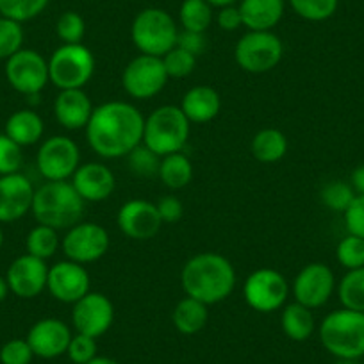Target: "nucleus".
<instances>
[{
	"label": "nucleus",
	"instance_id": "36",
	"mask_svg": "<svg viewBox=\"0 0 364 364\" xmlns=\"http://www.w3.org/2000/svg\"><path fill=\"white\" fill-rule=\"evenodd\" d=\"M23 27L16 20L0 16V59L8 61L23 48Z\"/></svg>",
	"mask_w": 364,
	"mask_h": 364
},
{
	"label": "nucleus",
	"instance_id": "40",
	"mask_svg": "<svg viewBox=\"0 0 364 364\" xmlns=\"http://www.w3.org/2000/svg\"><path fill=\"white\" fill-rule=\"evenodd\" d=\"M55 33L65 45L82 43L84 34H86V22L77 11H65L58 18Z\"/></svg>",
	"mask_w": 364,
	"mask_h": 364
},
{
	"label": "nucleus",
	"instance_id": "6",
	"mask_svg": "<svg viewBox=\"0 0 364 364\" xmlns=\"http://www.w3.org/2000/svg\"><path fill=\"white\" fill-rule=\"evenodd\" d=\"M177 23L164 9L146 8L132 20L131 40L141 54L163 58L177 45Z\"/></svg>",
	"mask_w": 364,
	"mask_h": 364
},
{
	"label": "nucleus",
	"instance_id": "30",
	"mask_svg": "<svg viewBox=\"0 0 364 364\" xmlns=\"http://www.w3.org/2000/svg\"><path fill=\"white\" fill-rule=\"evenodd\" d=\"M336 289L345 309L364 313V268L348 269Z\"/></svg>",
	"mask_w": 364,
	"mask_h": 364
},
{
	"label": "nucleus",
	"instance_id": "14",
	"mask_svg": "<svg viewBox=\"0 0 364 364\" xmlns=\"http://www.w3.org/2000/svg\"><path fill=\"white\" fill-rule=\"evenodd\" d=\"M338 282L332 268L325 262H309L295 275L291 282V293L295 302L318 309L323 307L334 295Z\"/></svg>",
	"mask_w": 364,
	"mask_h": 364
},
{
	"label": "nucleus",
	"instance_id": "31",
	"mask_svg": "<svg viewBox=\"0 0 364 364\" xmlns=\"http://www.w3.org/2000/svg\"><path fill=\"white\" fill-rule=\"evenodd\" d=\"M178 22L184 31L205 33L213 23V6L208 0H184L178 9Z\"/></svg>",
	"mask_w": 364,
	"mask_h": 364
},
{
	"label": "nucleus",
	"instance_id": "9",
	"mask_svg": "<svg viewBox=\"0 0 364 364\" xmlns=\"http://www.w3.org/2000/svg\"><path fill=\"white\" fill-rule=\"evenodd\" d=\"M291 293L288 279L275 268H257L245 279L243 299L250 309L261 314L282 309Z\"/></svg>",
	"mask_w": 364,
	"mask_h": 364
},
{
	"label": "nucleus",
	"instance_id": "27",
	"mask_svg": "<svg viewBox=\"0 0 364 364\" xmlns=\"http://www.w3.org/2000/svg\"><path fill=\"white\" fill-rule=\"evenodd\" d=\"M252 156L259 161V163L272 164L281 161L282 157L288 154V138L282 131L273 127L261 129L255 132L250 143Z\"/></svg>",
	"mask_w": 364,
	"mask_h": 364
},
{
	"label": "nucleus",
	"instance_id": "22",
	"mask_svg": "<svg viewBox=\"0 0 364 364\" xmlns=\"http://www.w3.org/2000/svg\"><path fill=\"white\" fill-rule=\"evenodd\" d=\"M93 109V102L84 90H61L54 100V117L66 131L86 129Z\"/></svg>",
	"mask_w": 364,
	"mask_h": 364
},
{
	"label": "nucleus",
	"instance_id": "32",
	"mask_svg": "<svg viewBox=\"0 0 364 364\" xmlns=\"http://www.w3.org/2000/svg\"><path fill=\"white\" fill-rule=\"evenodd\" d=\"M26 248L27 254L34 255L38 259H47L54 257V254L58 252V248H61V240L58 236V230L52 229V227L40 225L29 230L26 237Z\"/></svg>",
	"mask_w": 364,
	"mask_h": 364
},
{
	"label": "nucleus",
	"instance_id": "29",
	"mask_svg": "<svg viewBox=\"0 0 364 364\" xmlns=\"http://www.w3.org/2000/svg\"><path fill=\"white\" fill-rule=\"evenodd\" d=\"M193 164H191L190 157L184 156L182 152L161 157L157 177L170 190H182V188H186L193 181Z\"/></svg>",
	"mask_w": 364,
	"mask_h": 364
},
{
	"label": "nucleus",
	"instance_id": "35",
	"mask_svg": "<svg viewBox=\"0 0 364 364\" xmlns=\"http://www.w3.org/2000/svg\"><path fill=\"white\" fill-rule=\"evenodd\" d=\"M293 11L307 22H325L338 11L339 0H288Z\"/></svg>",
	"mask_w": 364,
	"mask_h": 364
},
{
	"label": "nucleus",
	"instance_id": "45",
	"mask_svg": "<svg viewBox=\"0 0 364 364\" xmlns=\"http://www.w3.org/2000/svg\"><path fill=\"white\" fill-rule=\"evenodd\" d=\"M177 47L184 48L195 58L204 54L205 47H208V40H205V33H193V31H178L177 36Z\"/></svg>",
	"mask_w": 364,
	"mask_h": 364
},
{
	"label": "nucleus",
	"instance_id": "46",
	"mask_svg": "<svg viewBox=\"0 0 364 364\" xmlns=\"http://www.w3.org/2000/svg\"><path fill=\"white\" fill-rule=\"evenodd\" d=\"M157 211H159L163 223H177L184 215V205L177 197L170 195V197H163L157 202Z\"/></svg>",
	"mask_w": 364,
	"mask_h": 364
},
{
	"label": "nucleus",
	"instance_id": "47",
	"mask_svg": "<svg viewBox=\"0 0 364 364\" xmlns=\"http://www.w3.org/2000/svg\"><path fill=\"white\" fill-rule=\"evenodd\" d=\"M216 23L222 31L227 33H234L240 27H243V20H241V13L237 6H227V8H220L218 15H216Z\"/></svg>",
	"mask_w": 364,
	"mask_h": 364
},
{
	"label": "nucleus",
	"instance_id": "49",
	"mask_svg": "<svg viewBox=\"0 0 364 364\" xmlns=\"http://www.w3.org/2000/svg\"><path fill=\"white\" fill-rule=\"evenodd\" d=\"M213 8H227V6H236L240 0H208Z\"/></svg>",
	"mask_w": 364,
	"mask_h": 364
},
{
	"label": "nucleus",
	"instance_id": "19",
	"mask_svg": "<svg viewBox=\"0 0 364 364\" xmlns=\"http://www.w3.org/2000/svg\"><path fill=\"white\" fill-rule=\"evenodd\" d=\"M72 338L73 334L66 321L59 318H43L29 328L26 339L33 348L34 357L55 359L65 355Z\"/></svg>",
	"mask_w": 364,
	"mask_h": 364
},
{
	"label": "nucleus",
	"instance_id": "42",
	"mask_svg": "<svg viewBox=\"0 0 364 364\" xmlns=\"http://www.w3.org/2000/svg\"><path fill=\"white\" fill-rule=\"evenodd\" d=\"M66 355L72 360V364H86L90 363L93 357L99 355V346H97V339L91 338V336L79 334L75 336L70 341L68 350H66Z\"/></svg>",
	"mask_w": 364,
	"mask_h": 364
},
{
	"label": "nucleus",
	"instance_id": "44",
	"mask_svg": "<svg viewBox=\"0 0 364 364\" xmlns=\"http://www.w3.org/2000/svg\"><path fill=\"white\" fill-rule=\"evenodd\" d=\"M343 220L348 234L364 240V195H355L350 208L343 213Z\"/></svg>",
	"mask_w": 364,
	"mask_h": 364
},
{
	"label": "nucleus",
	"instance_id": "4",
	"mask_svg": "<svg viewBox=\"0 0 364 364\" xmlns=\"http://www.w3.org/2000/svg\"><path fill=\"white\" fill-rule=\"evenodd\" d=\"M323 348L336 359L364 357V313L338 309L328 313L318 327Z\"/></svg>",
	"mask_w": 364,
	"mask_h": 364
},
{
	"label": "nucleus",
	"instance_id": "7",
	"mask_svg": "<svg viewBox=\"0 0 364 364\" xmlns=\"http://www.w3.org/2000/svg\"><path fill=\"white\" fill-rule=\"evenodd\" d=\"M95 55L86 45L73 43L55 48L48 59L50 82L61 90H82L95 73Z\"/></svg>",
	"mask_w": 364,
	"mask_h": 364
},
{
	"label": "nucleus",
	"instance_id": "8",
	"mask_svg": "<svg viewBox=\"0 0 364 364\" xmlns=\"http://www.w3.org/2000/svg\"><path fill=\"white\" fill-rule=\"evenodd\" d=\"M284 55V43L273 31H248L234 48L237 66L248 73L272 72Z\"/></svg>",
	"mask_w": 364,
	"mask_h": 364
},
{
	"label": "nucleus",
	"instance_id": "33",
	"mask_svg": "<svg viewBox=\"0 0 364 364\" xmlns=\"http://www.w3.org/2000/svg\"><path fill=\"white\" fill-rule=\"evenodd\" d=\"M321 204L334 213H345L355 198L352 184L345 181L327 182L320 191Z\"/></svg>",
	"mask_w": 364,
	"mask_h": 364
},
{
	"label": "nucleus",
	"instance_id": "18",
	"mask_svg": "<svg viewBox=\"0 0 364 364\" xmlns=\"http://www.w3.org/2000/svg\"><path fill=\"white\" fill-rule=\"evenodd\" d=\"M117 225L129 240H152L163 227L157 205L143 198H132L125 202L117 215Z\"/></svg>",
	"mask_w": 364,
	"mask_h": 364
},
{
	"label": "nucleus",
	"instance_id": "41",
	"mask_svg": "<svg viewBox=\"0 0 364 364\" xmlns=\"http://www.w3.org/2000/svg\"><path fill=\"white\" fill-rule=\"evenodd\" d=\"M23 163L22 146L13 141L4 132L0 134V177L18 173Z\"/></svg>",
	"mask_w": 364,
	"mask_h": 364
},
{
	"label": "nucleus",
	"instance_id": "48",
	"mask_svg": "<svg viewBox=\"0 0 364 364\" xmlns=\"http://www.w3.org/2000/svg\"><path fill=\"white\" fill-rule=\"evenodd\" d=\"M350 184H352L355 195H364V164H359L350 175Z\"/></svg>",
	"mask_w": 364,
	"mask_h": 364
},
{
	"label": "nucleus",
	"instance_id": "5",
	"mask_svg": "<svg viewBox=\"0 0 364 364\" xmlns=\"http://www.w3.org/2000/svg\"><path fill=\"white\" fill-rule=\"evenodd\" d=\"M191 122L181 106H159L145 118L143 145L159 157L182 152L190 139Z\"/></svg>",
	"mask_w": 364,
	"mask_h": 364
},
{
	"label": "nucleus",
	"instance_id": "3",
	"mask_svg": "<svg viewBox=\"0 0 364 364\" xmlns=\"http://www.w3.org/2000/svg\"><path fill=\"white\" fill-rule=\"evenodd\" d=\"M84 205L86 202L80 198L72 182L47 181L34 191L31 213L40 225L68 230L82 222Z\"/></svg>",
	"mask_w": 364,
	"mask_h": 364
},
{
	"label": "nucleus",
	"instance_id": "51",
	"mask_svg": "<svg viewBox=\"0 0 364 364\" xmlns=\"http://www.w3.org/2000/svg\"><path fill=\"white\" fill-rule=\"evenodd\" d=\"M86 364H118V363L114 359H111V357L97 355V357H93V359H91L90 363H86Z\"/></svg>",
	"mask_w": 364,
	"mask_h": 364
},
{
	"label": "nucleus",
	"instance_id": "1",
	"mask_svg": "<svg viewBox=\"0 0 364 364\" xmlns=\"http://www.w3.org/2000/svg\"><path fill=\"white\" fill-rule=\"evenodd\" d=\"M145 117L125 100H109L93 109L86 125L87 145L104 159L127 157L143 143Z\"/></svg>",
	"mask_w": 364,
	"mask_h": 364
},
{
	"label": "nucleus",
	"instance_id": "2",
	"mask_svg": "<svg viewBox=\"0 0 364 364\" xmlns=\"http://www.w3.org/2000/svg\"><path fill=\"white\" fill-rule=\"evenodd\" d=\"M236 269L218 252H200L188 259L181 272V286L195 300L215 306L232 295L236 288Z\"/></svg>",
	"mask_w": 364,
	"mask_h": 364
},
{
	"label": "nucleus",
	"instance_id": "37",
	"mask_svg": "<svg viewBox=\"0 0 364 364\" xmlns=\"http://www.w3.org/2000/svg\"><path fill=\"white\" fill-rule=\"evenodd\" d=\"M336 259L343 268H364V240L353 234H346L336 247Z\"/></svg>",
	"mask_w": 364,
	"mask_h": 364
},
{
	"label": "nucleus",
	"instance_id": "34",
	"mask_svg": "<svg viewBox=\"0 0 364 364\" xmlns=\"http://www.w3.org/2000/svg\"><path fill=\"white\" fill-rule=\"evenodd\" d=\"M50 0H0V16L23 23L34 20L47 9Z\"/></svg>",
	"mask_w": 364,
	"mask_h": 364
},
{
	"label": "nucleus",
	"instance_id": "12",
	"mask_svg": "<svg viewBox=\"0 0 364 364\" xmlns=\"http://www.w3.org/2000/svg\"><path fill=\"white\" fill-rule=\"evenodd\" d=\"M111 247L106 227L95 222H79L66 230L61 240V252L68 261L91 264L102 259Z\"/></svg>",
	"mask_w": 364,
	"mask_h": 364
},
{
	"label": "nucleus",
	"instance_id": "26",
	"mask_svg": "<svg viewBox=\"0 0 364 364\" xmlns=\"http://www.w3.org/2000/svg\"><path fill=\"white\" fill-rule=\"evenodd\" d=\"M208 304L195 300L191 296H184L177 302L171 313V321L177 332L184 336H193L204 331V327L209 321V309Z\"/></svg>",
	"mask_w": 364,
	"mask_h": 364
},
{
	"label": "nucleus",
	"instance_id": "52",
	"mask_svg": "<svg viewBox=\"0 0 364 364\" xmlns=\"http://www.w3.org/2000/svg\"><path fill=\"white\" fill-rule=\"evenodd\" d=\"M338 364H359V359H338Z\"/></svg>",
	"mask_w": 364,
	"mask_h": 364
},
{
	"label": "nucleus",
	"instance_id": "10",
	"mask_svg": "<svg viewBox=\"0 0 364 364\" xmlns=\"http://www.w3.org/2000/svg\"><path fill=\"white\" fill-rule=\"evenodd\" d=\"M163 59L156 55L139 54L127 63L122 73V86L134 100H150L159 95L168 82Z\"/></svg>",
	"mask_w": 364,
	"mask_h": 364
},
{
	"label": "nucleus",
	"instance_id": "53",
	"mask_svg": "<svg viewBox=\"0 0 364 364\" xmlns=\"http://www.w3.org/2000/svg\"><path fill=\"white\" fill-rule=\"evenodd\" d=\"M2 245H4V232H2V227H0V250H2Z\"/></svg>",
	"mask_w": 364,
	"mask_h": 364
},
{
	"label": "nucleus",
	"instance_id": "11",
	"mask_svg": "<svg viewBox=\"0 0 364 364\" xmlns=\"http://www.w3.org/2000/svg\"><path fill=\"white\" fill-rule=\"evenodd\" d=\"M4 72L9 86L26 97H38L50 82L48 59L33 48H22L11 55Z\"/></svg>",
	"mask_w": 364,
	"mask_h": 364
},
{
	"label": "nucleus",
	"instance_id": "13",
	"mask_svg": "<svg viewBox=\"0 0 364 364\" xmlns=\"http://www.w3.org/2000/svg\"><path fill=\"white\" fill-rule=\"evenodd\" d=\"M36 166L45 181H68L80 166L79 145L68 136H50L40 145Z\"/></svg>",
	"mask_w": 364,
	"mask_h": 364
},
{
	"label": "nucleus",
	"instance_id": "43",
	"mask_svg": "<svg viewBox=\"0 0 364 364\" xmlns=\"http://www.w3.org/2000/svg\"><path fill=\"white\" fill-rule=\"evenodd\" d=\"M34 359V352L27 339H9L0 348V363L2 364H31Z\"/></svg>",
	"mask_w": 364,
	"mask_h": 364
},
{
	"label": "nucleus",
	"instance_id": "23",
	"mask_svg": "<svg viewBox=\"0 0 364 364\" xmlns=\"http://www.w3.org/2000/svg\"><path fill=\"white\" fill-rule=\"evenodd\" d=\"M181 109L191 124H208L222 111V97L211 86H193L182 97Z\"/></svg>",
	"mask_w": 364,
	"mask_h": 364
},
{
	"label": "nucleus",
	"instance_id": "16",
	"mask_svg": "<svg viewBox=\"0 0 364 364\" xmlns=\"http://www.w3.org/2000/svg\"><path fill=\"white\" fill-rule=\"evenodd\" d=\"M90 288L91 277L84 264L65 259L54 266H48L47 291L58 302L73 306L90 293Z\"/></svg>",
	"mask_w": 364,
	"mask_h": 364
},
{
	"label": "nucleus",
	"instance_id": "50",
	"mask_svg": "<svg viewBox=\"0 0 364 364\" xmlns=\"http://www.w3.org/2000/svg\"><path fill=\"white\" fill-rule=\"evenodd\" d=\"M8 295H9L8 281H6V277H0V304L4 302L6 299H8Z\"/></svg>",
	"mask_w": 364,
	"mask_h": 364
},
{
	"label": "nucleus",
	"instance_id": "38",
	"mask_svg": "<svg viewBox=\"0 0 364 364\" xmlns=\"http://www.w3.org/2000/svg\"><path fill=\"white\" fill-rule=\"evenodd\" d=\"M127 164L131 173H134L136 177L150 178L156 177V175L159 173L161 157L141 143V145H138L131 154H129Z\"/></svg>",
	"mask_w": 364,
	"mask_h": 364
},
{
	"label": "nucleus",
	"instance_id": "15",
	"mask_svg": "<svg viewBox=\"0 0 364 364\" xmlns=\"http://www.w3.org/2000/svg\"><path fill=\"white\" fill-rule=\"evenodd\" d=\"M114 321V306L104 293L90 291L73 304L72 325L79 334L99 339L106 334Z\"/></svg>",
	"mask_w": 364,
	"mask_h": 364
},
{
	"label": "nucleus",
	"instance_id": "17",
	"mask_svg": "<svg viewBox=\"0 0 364 364\" xmlns=\"http://www.w3.org/2000/svg\"><path fill=\"white\" fill-rule=\"evenodd\" d=\"M48 264L43 259H38L31 254H23L16 257L9 264L6 281L9 291L18 299L31 300L40 296L47 289Z\"/></svg>",
	"mask_w": 364,
	"mask_h": 364
},
{
	"label": "nucleus",
	"instance_id": "39",
	"mask_svg": "<svg viewBox=\"0 0 364 364\" xmlns=\"http://www.w3.org/2000/svg\"><path fill=\"white\" fill-rule=\"evenodd\" d=\"M161 59H163L168 77H171V79H184V77L191 75L195 66H197V58L184 48L177 47V45Z\"/></svg>",
	"mask_w": 364,
	"mask_h": 364
},
{
	"label": "nucleus",
	"instance_id": "28",
	"mask_svg": "<svg viewBox=\"0 0 364 364\" xmlns=\"http://www.w3.org/2000/svg\"><path fill=\"white\" fill-rule=\"evenodd\" d=\"M281 325L284 334L293 341H307L313 336L314 328H316V321H314L313 309L302 306L299 302L286 304L282 307L281 314Z\"/></svg>",
	"mask_w": 364,
	"mask_h": 364
},
{
	"label": "nucleus",
	"instance_id": "20",
	"mask_svg": "<svg viewBox=\"0 0 364 364\" xmlns=\"http://www.w3.org/2000/svg\"><path fill=\"white\" fill-rule=\"evenodd\" d=\"M33 182L18 173L0 177V223H11L23 218L33 208Z\"/></svg>",
	"mask_w": 364,
	"mask_h": 364
},
{
	"label": "nucleus",
	"instance_id": "21",
	"mask_svg": "<svg viewBox=\"0 0 364 364\" xmlns=\"http://www.w3.org/2000/svg\"><path fill=\"white\" fill-rule=\"evenodd\" d=\"M72 186L84 202H104L113 195L117 177L107 164L99 161L80 163L72 175Z\"/></svg>",
	"mask_w": 364,
	"mask_h": 364
},
{
	"label": "nucleus",
	"instance_id": "24",
	"mask_svg": "<svg viewBox=\"0 0 364 364\" xmlns=\"http://www.w3.org/2000/svg\"><path fill=\"white\" fill-rule=\"evenodd\" d=\"M243 27L248 31H273L286 11L284 0H240Z\"/></svg>",
	"mask_w": 364,
	"mask_h": 364
},
{
	"label": "nucleus",
	"instance_id": "25",
	"mask_svg": "<svg viewBox=\"0 0 364 364\" xmlns=\"http://www.w3.org/2000/svg\"><path fill=\"white\" fill-rule=\"evenodd\" d=\"M45 132V122L36 111L18 109L8 118L4 125V134L9 136L20 146H33L40 143Z\"/></svg>",
	"mask_w": 364,
	"mask_h": 364
}]
</instances>
